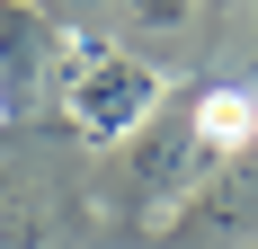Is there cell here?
<instances>
[{
	"label": "cell",
	"mask_w": 258,
	"mask_h": 249,
	"mask_svg": "<svg viewBox=\"0 0 258 249\" xmlns=\"http://www.w3.org/2000/svg\"><path fill=\"white\" fill-rule=\"evenodd\" d=\"M152 107H160L152 63H134L125 45H98V36H62V116L80 143H125L134 125H152Z\"/></svg>",
	"instance_id": "1"
},
{
	"label": "cell",
	"mask_w": 258,
	"mask_h": 249,
	"mask_svg": "<svg viewBox=\"0 0 258 249\" xmlns=\"http://www.w3.org/2000/svg\"><path fill=\"white\" fill-rule=\"evenodd\" d=\"M169 231H187V240H240V231H258V151L205 160V178L178 196Z\"/></svg>",
	"instance_id": "2"
},
{
	"label": "cell",
	"mask_w": 258,
	"mask_h": 249,
	"mask_svg": "<svg viewBox=\"0 0 258 249\" xmlns=\"http://www.w3.org/2000/svg\"><path fill=\"white\" fill-rule=\"evenodd\" d=\"M53 63H62V27H53L36 0H0V125L45 89Z\"/></svg>",
	"instance_id": "3"
},
{
	"label": "cell",
	"mask_w": 258,
	"mask_h": 249,
	"mask_svg": "<svg viewBox=\"0 0 258 249\" xmlns=\"http://www.w3.org/2000/svg\"><path fill=\"white\" fill-rule=\"evenodd\" d=\"M187 134H196L205 160H240V151H258V98H240V89H205L196 116H187Z\"/></svg>",
	"instance_id": "4"
},
{
	"label": "cell",
	"mask_w": 258,
	"mask_h": 249,
	"mask_svg": "<svg viewBox=\"0 0 258 249\" xmlns=\"http://www.w3.org/2000/svg\"><path fill=\"white\" fill-rule=\"evenodd\" d=\"M36 231H45V214H36V205L0 178V249H36Z\"/></svg>",
	"instance_id": "5"
},
{
	"label": "cell",
	"mask_w": 258,
	"mask_h": 249,
	"mask_svg": "<svg viewBox=\"0 0 258 249\" xmlns=\"http://www.w3.org/2000/svg\"><path fill=\"white\" fill-rule=\"evenodd\" d=\"M134 18L143 27H160V36H169V27H187V0H125Z\"/></svg>",
	"instance_id": "6"
},
{
	"label": "cell",
	"mask_w": 258,
	"mask_h": 249,
	"mask_svg": "<svg viewBox=\"0 0 258 249\" xmlns=\"http://www.w3.org/2000/svg\"><path fill=\"white\" fill-rule=\"evenodd\" d=\"M53 9H98V0H53Z\"/></svg>",
	"instance_id": "7"
}]
</instances>
